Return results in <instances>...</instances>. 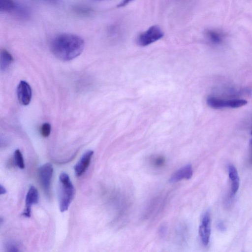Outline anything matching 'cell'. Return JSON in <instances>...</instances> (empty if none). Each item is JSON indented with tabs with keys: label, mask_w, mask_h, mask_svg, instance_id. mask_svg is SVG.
<instances>
[{
	"label": "cell",
	"mask_w": 252,
	"mask_h": 252,
	"mask_svg": "<svg viewBox=\"0 0 252 252\" xmlns=\"http://www.w3.org/2000/svg\"><path fill=\"white\" fill-rule=\"evenodd\" d=\"M85 42L80 36L69 33L56 36L50 43V49L54 55L63 61L73 60L79 56L84 50Z\"/></svg>",
	"instance_id": "obj_1"
},
{
	"label": "cell",
	"mask_w": 252,
	"mask_h": 252,
	"mask_svg": "<svg viewBox=\"0 0 252 252\" xmlns=\"http://www.w3.org/2000/svg\"><path fill=\"white\" fill-rule=\"evenodd\" d=\"M74 188L67 174L63 172L59 176V202L61 212L66 211L73 199Z\"/></svg>",
	"instance_id": "obj_2"
},
{
	"label": "cell",
	"mask_w": 252,
	"mask_h": 252,
	"mask_svg": "<svg viewBox=\"0 0 252 252\" xmlns=\"http://www.w3.org/2000/svg\"><path fill=\"white\" fill-rule=\"evenodd\" d=\"M163 32L158 26H153L141 33L137 38V43L141 46H146L161 39Z\"/></svg>",
	"instance_id": "obj_3"
},
{
	"label": "cell",
	"mask_w": 252,
	"mask_h": 252,
	"mask_svg": "<svg viewBox=\"0 0 252 252\" xmlns=\"http://www.w3.org/2000/svg\"><path fill=\"white\" fill-rule=\"evenodd\" d=\"M207 104L214 109L224 108H239L247 104V100L243 99H222L213 96H209L207 99Z\"/></svg>",
	"instance_id": "obj_4"
},
{
	"label": "cell",
	"mask_w": 252,
	"mask_h": 252,
	"mask_svg": "<svg viewBox=\"0 0 252 252\" xmlns=\"http://www.w3.org/2000/svg\"><path fill=\"white\" fill-rule=\"evenodd\" d=\"M53 172V167L50 163H46L39 169L38 175L42 188L47 196H50L51 180Z\"/></svg>",
	"instance_id": "obj_5"
},
{
	"label": "cell",
	"mask_w": 252,
	"mask_h": 252,
	"mask_svg": "<svg viewBox=\"0 0 252 252\" xmlns=\"http://www.w3.org/2000/svg\"><path fill=\"white\" fill-rule=\"evenodd\" d=\"M199 233L203 244L207 245L211 234V218L208 212H206L202 217L199 228Z\"/></svg>",
	"instance_id": "obj_6"
},
{
	"label": "cell",
	"mask_w": 252,
	"mask_h": 252,
	"mask_svg": "<svg viewBox=\"0 0 252 252\" xmlns=\"http://www.w3.org/2000/svg\"><path fill=\"white\" fill-rule=\"evenodd\" d=\"M17 94L19 102L24 105H28L32 95V89L25 81H21L17 88Z\"/></svg>",
	"instance_id": "obj_7"
},
{
	"label": "cell",
	"mask_w": 252,
	"mask_h": 252,
	"mask_svg": "<svg viewBox=\"0 0 252 252\" xmlns=\"http://www.w3.org/2000/svg\"><path fill=\"white\" fill-rule=\"evenodd\" d=\"M38 192L34 186H32L29 189L26 196V206L22 215L26 217H30L31 213V207L33 204H37L38 202Z\"/></svg>",
	"instance_id": "obj_8"
},
{
	"label": "cell",
	"mask_w": 252,
	"mask_h": 252,
	"mask_svg": "<svg viewBox=\"0 0 252 252\" xmlns=\"http://www.w3.org/2000/svg\"><path fill=\"white\" fill-rule=\"evenodd\" d=\"M93 154L94 152L91 150L86 152L75 164L74 169L77 176H81L86 171L90 165Z\"/></svg>",
	"instance_id": "obj_9"
},
{
	"label": "cell",
	"mask_w": 252,
	"mask_h": 252,
	"mask_svg": "<svg viewBox=\"0 0 252 252\" xmlns=\"http://www.w3.org/2000/svg\"><path fill=\"white\" fill-rule=\"evenodd\" d=\"M192 174L191 165L187 164L174 172L171 176L169 181L171 183H175L183 179H189L192 177Z\"/></svg>",
	"instance_id": "obj_10"
},
{
	"label": "cell",
	"mask_w": 252,
	"mask_h": 252,
	"mask_svg": "<svg viewBox=\"0 0 252 252\" xmlns=\"http://www.w3.org/2000/svg\"><path fill=\"white\" fill-rule=\"evenodd\" d=\"M228 174L231 182V194L234 195L237 192L239 187V177L237 170L233 165L228 166Z\"/></svg>",
	"instance_id": "obj_11"
},
{
	"label": "cell",
	"mask_w": 252,
	"mask_h": 252,
	"mask_svg": "<svg viewBox=\"0 0 252 252\" xmlns=\"http://www.w3.org/2000/svg\"><path fill=\"white\" fill-rule=\"evenodd\" d=\"M13 58L12 55L6 50L0 52V67L1 70H6L12 63Z\"/></svg>",
	"instance_id": "obj_12"
},
{
	"label": "cell",
	"mask_w": 252,
	"mask_h": 252,
	"mask_svg": "<svg viewBox=\"0 0 252 252\" xmlns=\"http://www.w3.org/2000/svg\"><path fill=\"white\" fill-rule=\"evenodd\" d=\"M165 158L160 155L152 157L149 159L150 165L155 168L159 169L165 164Z\"/></svg>",
	"instance_id": "obj_13"
},
{
	"label": "cell",
	"mask_w": 252,
	"mask_h": 252,
	"mask_svg": "<svg viewBox=\"0 0 252 252\" xmlns=\"http://www.w3.org/2000/svg\"><path fill=\"white\" fill-rule=\"evenodd\" d=\"M16 8V3L13 0H0V11L1 12H11Z\"/></svg>",
	"instance_id": "obj_14"
},
{
	"label": "cell",
	"mask_w": 252,
	"mask_h": 252,
	"mask_svg": "<svg viewBox=\"0 0 252 252\" xmlns=\"http://www.w3.org/2000/svg\"><path fill=\"white\" fill-rule=\"evenodd\" d=\"M206 34L209 39L214 43H219L222 40L221 34L216 31L208 30Z\"/></svg>",
	"instance_id": "obj_15"
},
{
	"label": "cell",
	"mask_w": 252,
	"mask_h": 252,
	"mask_svg": "<svg viewBox=\"0 0 252 252\" xmlns=\"http://www.w3.org/2000/svg\"><path fill=\"white\" fill-rule=\"evenodd\" d=\"M14 157L16 165L19 168L24 169L25 163L22 154L19 149H16L14 153Z\"/></svg>",
	"instance_id": "obj_16"
},
{
	"label": "cell",
	"mask_w": 252,
	"mask_h": 252,
	"mask_svg": "<svg viewBox=\"0 0 252 252\" xmlns=\"http://www.w3.org/2000/svg\"><path fill=\"white\" fill-rule=\"evenodd\" d=\"M51 126L48 123H44L40 127V131L41 134L44 137H48L51 132Z\"/></svg>",
	"instance_id": "obj_17"
},
{
	"label": "cell",
	"mask_w": 252,
	"mask_h": 252,
	"mask_svg": "<svg viewBox=\"0 0 252 252\" xmlns=\"http://www.w3.org/2000/svg\"><path fill=\"white\" fill-rule=\"evenodd\" d=\"M7 249L8 251L10 252H17L18 251V248L16 245L13 243H10L8 245Z\"/></svg>",
	"instance_id": "obj_18"
},
{
	"label": "cell",
	"mask_w": 252,
	"mask_h": 252,
	"mask_svg": "<svg viewBox=\"0 0 252 252\" xmlns=\"http://www.w3.org/2000/svg\"><path fill=\"white\" fill-rule=\"evenodd\" d=\"M132 0H123L121 3H120L118 4V6L122 7V6H125V5L128 4V3H129L130 2H131Z\"/></svg>",
	"instance_id": "obj_19"
},
{
	"label": "cell",
	"mask_w": 252,
	"mask_h": 252,
	"mask_svg": "<svg viewBox=\"0 0 252 252\" xmlns=\"http://www.w3.org/2000/svg\"><path fill=\"white\" fill-rule=\"evenodd\" d=\"M6 192V189L2 185H0V194H4Z\"/></svg>",
	"instance_id": "obj_20"
},
{
	"label": "cell",
	"mask_w": 252,
	"mask_h": 252,
	"mask_svg": "<svg viewBox=\"0 0 252 252\" xmlns=\"http://www.w3.org/2000/svg\"><path fill=\"white\" fill-rule=\"evenodd\" d=\"M218 228L220 229V230H224V226L223 224L220 222L218 224Z\"/></svg>",
	"instance_id": "obj_21"
},
{
	"label": "cell",
	"mask_w": 252,
	"mask_h": 252,
	"mask_svg": "<svg viewBox=\"0 0 252 252\" xmlns=\"http://www.w3.org/2000/svg\"></svg>",
	"instance_id": "obj_22"
}]
</instances>
